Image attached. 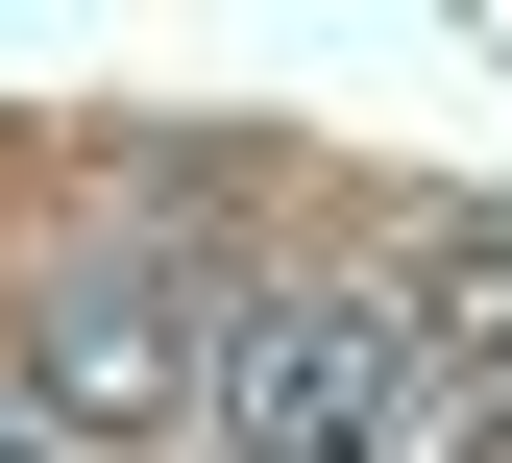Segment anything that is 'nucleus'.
I'll return each mask as SVG.
<instances>
[{
    "label": "nucleus",
    "instance_id": "1",
    "mask_svg": "<svg viewBox=\"0 0 512 463\" xmlns=\"http://www.w3.org/2000/svg\"><path fill=\"white\" fill-rule=\"evenodd\" d=\"M415 415H439V366L391 293H244L196 366V439H244V463H391Z\"/></svg>",
    "mask_w": 512,
    "mask_h": 463
},
{
    "label": "nucleus",
    "instance_id": "2",
    "mask_svg": "<svg viewBox=\"0 0 512 463\" xmlns=\"http://www.w3.org/2000/svg\"><path fill=\"white\" fill-rule=\"evenodd\" d=\"M196 366H220V342H196V293H171L122 220H98L49 293H25V390H49L74 439H171V415H196Z\"/></svg>",
    "mask_w": 512,
    "mask_h": 463
},
{
    "label": "nucleus",
    "instance_id": "3",
    "mask_svg": "<svg viewBox=\"0 0 512 463\" xmlns=\"http://www.w3.org/2000/svg\"><path fill=\"white\" fill-rule=\"evenodd\" d=\"M415 366H464L512 415V244H439V269H415Z\"/></svg>",
    "mask_w": 512,
    "mask_h": 463
},
{
    "label": "nucleus",
    "instance_id": "4",
    "mask_svg": "<svg viewBox=\"0 0 512 463\" xmlns=\"http://www.w3.org/2000/svg\"><path fill=\"white\" fill-rule=\"evenodd\" d=\"M0 463H49V439H25V415H0Z\"/></svg>",
    "mask_w": 512,
    "mask_h": 463
}]
</instances>
